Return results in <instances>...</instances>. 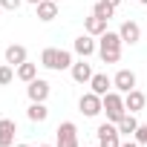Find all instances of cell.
Segmentation results:
<instances>
[{
  "label": "cell",
  "instance_id": "21",
  "mask_svg": "<svg viewBox=\"0 0 147 147\" xmlns=\"http://www.w3.org/2000/svg\"><path fill=\"white\" fill-rule=\"evenodd\" d=\"M55 58H58V49H55V46H46V49L40 52V66L55 69Z\"/></svg>",
  "mask_w": 147,
  "mask_h": 147
},
{
  "label": "cell",
  "instance_id": "17",
  "mask_svg": "<svg viewBox=\"0 0 147 147\" xmlns=\"http://www.w3.org/2000/svg\"><path fill=\"white\" fill-rule=\"evenodd\" d=\"M26 118H29V121H35V124L46 121V118H49L46 101H32V104H29V110H26Z\"/></svg>",
  "mask_w": 147,
  "mask_h": 147
},
{
  "label": "cell",
  "instance_id": "20",
  "mask_svg": "<svg viewBox=\"0 0 147 147\" xmlns=\"http://www.w3.org/2000/svg\"><path fill=\"white\" fill-rule=\"evenodd\" d=\"M72 52H66V49H58V58H55V69L61 72V69H72Z\"/></svg>",
  "mask_w": 147,
  "mask_h": 147
},
{
  "label": "cell",
  "instance_id": "3",
  "mask_svg": "<svg viewBox=\"0 0 147 147\" xmlns=\"http://www.w3.org/2000/svg\"><path fill=\"white\" fill-rule=\"evenodd\" d=\"M95 136H98V147H121V133L113 121H104L95 130Z\"/></svg>",
  "mask_w": 147,
  "mask_h": 147
},
{
  "label": "cell",
  "instance_id": "4",
  "mask_svg": "<svg viewBox=\"0 0 147 147\" xmlns=\"http://www.w3.org/2000/svg\"><path fill=\"white\" fill-rule=\"evenodd\" d=\"M78 110H81L87 118H95L98 113H104V101H101V95H95V92L90 90V92H84V95L78 98Z\"/></svg>",
  "mask_w": 147,
  "mask_h": 147
},
{
  "label": "cell",
  "instance_id": "27",
  "mask_svg": "<svg viewBox=\"0 0 147 147\" xmlns=\"http://www.w3.org/2000/svg\"><path fill=\"white\" fill-rule=\"evenodd\" d=\"M104 3H110V6H115V9H118V6H121V0H104Z\"/></svg>",
  "mask_w": 147,
  "mask_h": 147
},
{
  "label": "cell",
  "instance_id": "18",
  "mask_svg": "<svg viewBox=\"0 0 147 147\" xmlns=\"http://www.w3.org/2000/svg\"><path fill=\"white\" fill-rule=\"evenodd\" d=\"M15 75H18V78H20L23 84L35 81V78H38V63H29V61H26V63H20V66L15 69Z\"/></svg>",
  "mask_w": 147,
  "mask_h": 147
},
{
  "label": "cell",
  "instance_id": "2",
  "mask_svg": "<svg viewBox=\"0 0 147 147\" xmlns=\"http://www.w3.org/2000/svg\"><path fill=\"white\" fill-rule=\"evenodd\" d=\"M104 113H107V121H113V124H118L124 115H127V107H124V95L118 92V90H110L104 98Z\"/></svg>",
  "mask_w": 147,
  "mask_h": 147
},
{
  "label": "cell",
  "instance_id": "32",
  "mask_svg": "<svg viewBox=\"0 0 147 147\" xmlns=\"http://www.w3.org/2000/svg\"><path fill=\"white\" fill-rule=\"evenodd\" d=\"M55 3H63V0H55Z\"/></svg>",
  "mask_w": 147,
  "mask_h": 147
},
{
  "label": "cell",
  "instance_id": "10",
  "mask_svg": "<svg viewBox=\"0 0 147 147\" xmlns=\"http://www.w3.org/2000/svg\"><path fill=\"white\" fill-rule=\"evenodd\" d=\"M118 35H121V40H124V43H130V46H133V43H138V40H141V26H138L136 20H124V23H121V29H118Z\"/></svg>",
  "mask_w": 147,
  "mask_h": 147
},
{
  "label": "cell",
  "instance_id": "12",
  "mask_svg": "<svg viewBox=\"0 0 147 147\" xmlns=\"http://www.w3.org/2000/svg\"><path fill=\"white\" fill-rule=\"evenodd\" d=\"M15 133L18 124L12 118H0V147H15Z\"/></svg>",
  "mask_w": 147,
  "mask_h": 147
},
{
  "label": "cell",
  "instance_id": "22",
  "mask_svg": "<svg viewBox=\"0 0 147 147\" xmlns=\"http://www.w3.org/2000/svg\"><path fill=\"white\" fill-rule=\"evenodd\" d=\"M15 78H18V75H15V66H12V63H3V66H0V87H9Z\"/></svg>",
  "mask_w": 147,
  "mask_h": 147
},
{
  "label": "cell",
  "instance_id": "8",
  "mask_svg": "<svg viewBox=\"0 0 147 147\" xmlns=\"http://www.w3.org/2000/svg\"><path fill=\"white\" fill-rule=\"evenodd\" d=\"M69 72H72V81H75V84H90V81H92V75H95V72H92V66L87 63V58L75 61Z\"/></svg>",
  "mask_w": 147,
  "mask_h": 147
},
{
  "label": "cell",
  "instance_id": "11",
  "mask_svg": "<svg viewBox=\"0 0 147 147\" xmlns=\"http://www.w3.org/2000/svg\"><path fill=\"white\" fill-rule=\"evenodd\" d=\"M26 61H29V52H26L23 43H12V46H6V63H12V66L18 69V66L26 63Z\"/></svg>",
  "mask_w": 147,
  "mask_h": 147
},
{
  "label": "cell",
  "instance_id": "15",
  "mask_svg": "<svg viewBox=\"0 0 147 147\" xmlns=\"http://www.w3.org/2000/svg\"><path fill=\"white\" fill-rule=\"evenodd\" d=\"M107 23H110V20H104V18H98V15H90V18L84 20V32L92 35V38H101V35L107 32Z\"/></svg>",
  "mask_w": 147,
  "mask_h": 147
},
{
  "label": "cell",
  "instance_id": "16",
  "mask_svg": "<svg viewBox=\"0 0 147 147\" xmlns=\"http://www.w3.org/2000/svg\"><path fill=\"white\" fill-rule=\"evenodd\" d=\"M35 9H38V20H43V23H49V20L58 18V3H55V0H40Z\"/></svg>",
  "mask_w": 147,
  "mask_h": 147
},
{
  "label": "cell",
  "instance_id": "9",
  "mask_svg": "<svg viewBox=\"0 0 147 147\" xmlns=\"http://www.w3.org/2000/svg\"><path fill=\"white\" fill-rule=\"evenodd\" d=\"M72 49H75V55H81V58H90V55L98 52V43H95L92 35H78L75 43H72Z\"/></svg>",
  "mask_w": 147,
  "mask_h": 147
},
{
  "label": "cell",
  "instance_id": "5",
  "mask_svg": "<svg viewBox=\"0 0 147 147\" xmlns=\"http://www.w3.org/2000/svg\"><path fill=\"white\" fill-rule=\"evenodd\" d=\"M55 136H58V147H78V127L72 121H61Z\"/></svg>",
  "mask_w": 147,
  "mask_h": 147
},
{
  "label": "cell",
  "instance_id": "6",
  "mask_svg": "<svg viewBox=\"0 0 147 147\" xmlns=\"http://www.w3.org/2000/svg\"><path fill=\"white\" fill-rule=\"evenodd\" d=\"M113 90H118L121 95H127L130 90H136V72L133 69H118L113 75Z\"/></svg>",
  "mask_w": 147,
  "mask_h": 147
},
{
  "label": "cell",
  "instance_id": "30",
  "mask_svg": "<svg viewBox=\"0 0 147 147\" xmlns=\"http://www.w3.org/2000/svg\"><path fill=\"white\" fill-rule=\"evenodd\" d=\"M15 147H29V144H15Z\"/></svg>",
  "mask_w": 147,
  "mask_h": 147
},
{
  "label": "cell",
  "instance_id": "26",
  "mask_svg": "<svg viewBox=\"0 0 147 147\" xmlns=\"http://www.w3.org/2000/svg\"><path fill=\"white\" fill-rule=\"evenodd\" d=\"M121 147H141L138 141H121Z\"/></svg>",
  "mask_w": 147,
  "mask_h": 147
},
{
  "label": "cell",
  "instance_id": "13",
  "mask_svg": "<svg viewBox=\"0 0 147 147\" xmlns=\"http://www.w3.org/2000/svg\"><path fill=\"white\" fill-rule=\"evenodd\" d=\"M144 104H147V95H144L141 90H130V92L124 95V107H127V113H141Z\"/></svg>",
  "mask_w": 147,
  "mask_h": 147
},
{
  "label": "cell",
  "instance_id": "29",
  "mask_svg": "<svg viewBox=\"0 0 147 147\" xmlns=\"http://www.w3.org/2000/svg\"><path fill=\"white\" fill-rule=\"evenodd\" d=\"M138 3H141V6H147V0H138Z\"/></svg>",
  "mask_w": 147,
  "mask_h": 147
},
{
  "label": "cell",
  "instance_id": "23",
  "mask_svg": "<svg viewBox=\"0 0 147 147\" xmlns=\"http://www.w3.org/2000/svg\"><path fill=\"white\" fill-rule=\"evenodd\" d=\"M92 15H98V18L110 20V18L115 15V6H110V3H104V0H98V3H95V9H92Z\"/></svg>",
  "mask_w": 147,
  "mask_h": 147
},
{
  "label": "cell",
  "instance_id": "7",
  "mask_svg": "<svg viewBox=\"0 0 147 147\" xmlns=\"http://www.w3.org/2000/svg\"><path fill=\"white\" fill-rule=\"evenodd\" d=\"M49 92H52V87H49V81H43V78H35V81L26 84V95H29V101H46Z\"/></svg>",
  "mask_w": 147,
  "mask_h": 147
},
{
  "label": "cell",
  "instance_id": "19",
  "mask_svg": "<svg viewBox=\"0 0 147 147\" xmlns=\"http://www.w3.org/2000/svg\"><path fill=\"white\" fill-rule=\"evenodd\" d=\"M115 127H118V133H121V136H133V133L138 130V121H136V113H127V115H124V118H121V121H118Z\"/></svg>",
  "mask_w": 147,
  "mask_h": 147
},
{
  "label": "cell",
  "instance_id": "14",
  "mask_svg": "<svg viewBox=\"0 0 147 147\" xmlns=\"http://www.w3.org/2000/svg\"><path fill=\"white\" fill-rule=\"evenodd\" d=\"M90 90L95 92V95H107L110 90H113V78H107V72H95L92 75V81H90Z\"/></svg>",
  "mask_w": 147,
  "mask_h": 147
},
{
  "label": "cell",
  "instance_id": "28",
  "mask_svg": "<svg viewBox=\"0 0 147 147\" xmlns=\"http://www.w3.org/2000/svg\"><path fill=\"white\" fill-rule=\"evenodd\" d=\"M26 3H32V6H38V3H40V0H26Z\"/></svg>",
  "mask_w": 147,
  "mask_h": 147
},
{
  "label": "cell",
  "instance_id": "31",
  "mask_svg": "<svg viewBox=\"0 0 147 147\" xmlns=\"http://www.w3.org/2000/svg\"><path fill=\"white\" fill-rule=\"evenodd\" d=\"M40 147H52V144H40Z\"/></svg>",
  "mask_w": 147,
  "mask_h": 147
},
{
  "label": "cell",
  "instance_id": "33",
  "mask_svg": "<svg viewBox=\"0 0 147 147\" xmlns=\"http://www.w3.org/2000/svg\"><path fill=\"white\" fill-rule=\"evenodd\" d=\"M0 12H3V6H0Z\"/></svg>",
  "mask_w": 147,
  "mask_h": 147
},
{
  "label": "cell",
  "instance_id": "24",
  "mask_svg": "<svg viewBox=\"0 0 147 147\" xmlns=\"http://www.w3.org/2000/svg\"><path fill=\"white\" fill-rule=\"evenodd\" d=\"M26 3V0H0V6H3V12H18L20 6Z\"/></svg>",
  "mask_w": 147,
  "mask_h": 147
},
{
  "label": "cell",
  "instance_id": "1",
  "mask_svg": "<svg viewBox=\"0 0 147 147\" xmlns=\"http://www.w3.org/2000/svg\"><path fill=\"white\" fill-rule=\"evenodd\" d=\"M121 46H124L121 35L107 29V32L98 38V55H101V61H104V63H118V61H121Z\"/></svg>",
  "mask_w": 147,
  "mask_h": 147
},
{
  "label": "cell",
  "instance_id": "25",
  "mask_svg": "<svg viewBox=\"0 0 147 147\" xmlns=\"http://www.w3.org/2000/svg\"><path fill=\"white\" fill-rule=\"evenodd\" d=\"M133 138H136L138 144H147V124H138V130L133 133Z\"/></svg>",
  "mask_w": 147,
  "mask_h": 147
}]
</instances>
